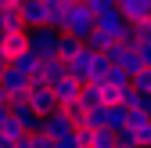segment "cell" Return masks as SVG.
I'll use <instances>...</instances> for the list:
<instances>
[{
  "instance_id": "d4e9b609",
  "label": "cell",
  "mask_w": 151,
  "mask_h": 148,
  "mask_svg": "<svg viewBox=\"0 0 151 148\" xmlns=\"http://www.w3.org/2000/svg\"><path fill=\"white\" fill-rule=\"evenodd\" d=\"M54 148H83V144H79V134L72 130V134H65V137H54Z\"/></svg>"
},
{
  "instance_id": "ac0fdd59",
  "label": "cell",
  "mask_w": 151,
  "mask_h": 148,
  "mask_svg": "<svg viewBox=\"0 0 151 148\" xmlns=\"http://www.w3.org/2000/svg\"><path fill=\"white\" fill-rule=\"evenodd\" d=\"M126 123H129V108H122V105H108V123H104V130L119 134Z\"/></svg>"
},
{
  "instance_id": "ffe728a7",
  "label": "cell",
  "mask_w": 151,
  "mask_h": 148,
  "mask_svg": "<svg viewBox=\"0 0 151 148\" xmlns=\"http://www.w3.org/2000/svg\"><path fill=\"white\" fill-rule=\"evenodd\" d=\"M101 87H108V90H126V87H129V72H122V69H115V65H111V69L104 72Z\"/></svg>"
},
{
  "instance_id": "cb8c5ba5",
  "label": "cell",
  "mask_w": 151,
  "mask_h": 148,
  "mask_svg": "<svg viewBox=\"0 0 151 148\" xmlns=\"http://www.w3.org/2000/svg\"><path fill=\"white\" fill-rule=\"evenodd\" d=\"M133 54H137L140 69H151V44H133Z\"/></svg>"
},
{
  "instance_id": "d6986e66",
  "label": "cell",
  "mask_w": 151,
  "mask_h": 148,
  "mask_svg": "<svg viewBox=\"0 0 151 148\" xmlns=\"http://www.w3.org/2000/svg\"><path fill=\"white\" fill-rule=\"evenodd\" d=\"M79 51H83V40H76V36H68V33H61V36H58V58H61V62L76 58Z\"/></svg>"
},
{
  "instance_id": "f1b7e54d",
  "label": "cell",
  "mask_w": 151,
  "mask_h": 148,
  "mask_svg": "<svg viewBox=\"0 0 151 148\" xmlns=\"http://www.w3.org/2000/svg\"><path fill=\"white\" fill-rule=\"evenodd\" d=\"M7 101H11V98H7V94H4V87H0V108H4V105H7Z\"/></svg>"
},
{
  "instance_id": "4fadbf2b",
  "label": "cell",
  "mask_w": 151,
  "mask_h": 148,
  "mask_svg": "<svg viewBox=\"0 0 151 148\" xmlns=\"http://www.w3.org/2000/svg\"><path fill=\"white\" fill-rule=\"evenodd\" d=\"M115 7H119V15L126 18V22H140V18H151L147 0H115Z\"/></svg>"
},
{
  "instance_id": "6da1fadb",
  "label": "cell",
  "mask_w": 151,
  "mask_h": 148,
  "mask_svg": "<svg viewBox=\"0 0 151 148\" xmlns=\"http://www.w3.org/2000/svg\"><path fill=\"white\" fill-rule=\"evenodd\" d=\"M65 65H68V76H72L76 83H101L104 72L111 69L104 54H93L90 47H83V51L76 54V58H68Z\"/></svg>"
},
{
  "instance_id": "603a6c76",
  "label": "cell",
  "mask_w": 151,
  "mask_h": 148,
  "mask_svg": "<svg viewBox=\"0 0 151 148\" xmlns=\"http://www.w3.org/2000/svg\"><path fill=\"white\" fill-rule=\"evenodd\" d=\"M90 148H115V134L111 130H90Z\"/></svg>"
},
{
  "instance_id": "4316f807",
  "label": "cell",
  "mask_w": 151,
  "mask_h": 148,
  "mask_svg": "<svg viewBox=\"0 0 151 148\" xmlns=\"http://www.w3.org/2000/svg\"><path fill=\"white\" fill-rule=\"evenodd\" d=\"M140 116H151V94H140V105H137Z\"/></svg>"
},
{
  "instance_id": "9c48e42d",
  "label": "cell",
  "mask_w": 151,
  "mask_h": 148,
  "mask_svg": "<svg viewBox=\"0 0 151 148\" xmlns=\"http://www.w3.org/2000/svg\"><path fill=\"white\" fill-rule=\"evenodd\" d=\"M79 90H83V83H76L72 76H61L58 83H50V94H54V105H58V108L79 101Z\"/></svg>"
},
{
  "instance_id": "d6a6232c",
  "label": "cell",
  "mask_w": 151,
  "mask_h": 148,
  "mask_svg": "<svg viewBox=\"0 0 151 148\" xmlns=\"http://www.w3.org/2000/svg\"><path fill=\"white\" fill-rule=\"evenodd\" d=\"M137 148H147V144H137Z\"/></svg>"
},
{
  "instance_id": "5b68a950",
  "label": "cell",
  "mask_w": 151,
  "mask_h": 148,
  "mask_svg": "<svg viewBox=\"0 0 151 148\" xmlns=\"http://www.w3.org/2000/svg\"><path fill=\"white\" fill-rule=\"evenodd\" d=\"M25 105L32 108V112L36 116H47V112H54V108H58V105H54V94H50V87L47 83H32L29 87V94H25Z\"/></svg>"
},
{
  "instance_id": "7402d4cb",
  "label": "cell",
  "mask_w": 151,
  "mask_h": 148,
  "mask_svg": "<svg viewBox=\"0 0 151 148\" xmlns=\"http://www.w3.org/2000/svg\"><path fill=\"white\" fill-rule=\"evenodd\" d=\"M129 87L137 94H151V69H140L137 76H129Z\"/></svg>"
},
{
  "instance_id": "7c38bea8",
  "label": "cell",
  "mask_w": 151,
  "mask_h": 148,
  "mask_svg": "<svg viewBox=\"0 0 151 148\" xmlns=\"http://www.w3.org/2000/svg\"><path fill=\"white\" fill-rule=\"evenodd\" d=\"M61 76H68V65H65L61 58H43V62H40V76H36L32 83H47V87H50V83H58Z\"/></svg>"
},
{
  "instance_id": "83f0119b",
  "label": "cell",
  "mask_w": 151,
  "mask_h": 148,
  "mask_svg": "<svg viewBox=\"0 0 151 148\" xmlns=\"http://www.w3.org/2000/svg\"><path fill=\"white\" fill-rule=\"evenodd\" d=\"M7 119H11V112H7V105H4V108H0V130L7 126Z\"/></svg>"
},
{
  "instance_id": "1f68e13d",
  "label": "cell",
  "mask_w": 151,
  "mask_h": 148,
  "mask_svg": "<svg viewBox=\"0 0 151 148\" xmlns=\"http://www.w3.org/2000/svg\"><path fill=\"white\" fill-rule=\"evenodd\" d=\"M32 4H50V0H32Z\"/></svg>"
},
{
  "instance_id": "2e32d148",
  "label": "cell",
  "mask_w": 151,
  "mask_h": 148,
  "mask_svg": "<svg viewBox=\"0 0 151 148\" xmlns=\"http://www.w3.org/2000/svg\"><path fill=\"white\" fill-rule=\"evenodd\" d=\"M79 105L86 108V112H90V108H101V105H104V87H101V83H83Z\"/></svg>"
},
{
  "instance_id": "ba28073f",
  "label": "cell",
  "mask_w": 151,
  "mask_h": 148,
  "mask_svg": "<svg viewBox=\"0 0 151 148\" xmlns=\"http://www.w3.org/2000/svg\"><path fill=\"white\" fill-rule=\"evenodd\" d=\"M72 130H76V126L68 123V116L61 112V108H54V112H47V116L40 119V134H47L50 141H54V137H65V134H72Z\"/></svg>"
},
{
  "instance_id": "8992f818",
  "label": "cell",
  "mask_w": 151,
  "mask_h": 148,
  "mask_svg": "<svg viewBox=\"0 0 151 148\" xmlns=\"http://www.w3.org/2000/svg\"><path fill=\"white\" fill-rule=\"evenodd\" d=\"M18 15H22V25L25 29H40L50 22V4H32V0H22L18 4Z\"/></svg>"
},
{
  "instance_id": "44dd1931",
  "label": "cell",
  "mask_w": 151,
  "mask_h": 148,
  "mask_svg": "<svg viewBox=\"0 0 151 148\" xmlns=\"http://www.w3.org/2000/svg\"><path fill=\"white\" fill-rule=\"evenodd\" d=\"M111 44H115V40H111V36H104V33H97V29H93V33L86 36V40H83V47H90L93 54H104Z\"/></svg>"
},
{
  "instance_id": "8fae6325",
  "label": "cell",
  "mask_w": 151,
  "mask_h": 148,
  "mask_svg": "<svg viewBox=\"0 0 151 148\" xmlns=\"http://www.w3.org/2000/svg\"><path fill=\"white\" fill-rule=\"evenodd\" d=\"M40 62H43V58H36L32 51H22V54H14V58L7 62V69H14V72H22V76H25V80L32 83L36 76H40Z\"/></svg>"
},
{
  "instance_id": "e0dca14e",
  "label": "cell",
  "mask_w": 151,
  "mask_h": 148,
  "mask_svg": "<svg viewBox=\"0 0 151 148\" xmlns=\"http://www.w3.org/2000/svg\"><path fill=\"white\" fill-rule=\"evenodd\" d=\"M22 4V0H18ZM18 4H11V7H4L0 11V33H22L25 25H22V15H18Z\"/></svg>"
},
{
  "instance_id": "7a4b0ae2",
  "label": "cell",
  "mask_w": 151,
  "mask_h": 148,
  "mask_svg": "<svg viewBox=\"0 0 151 148\" xmlns=\"http://www.w3.org/2000/svg\"><path fill=\"white\" fill-rule=\"evenodd\" d=\"M58 36H61V33H54V29H47V25L25 29V47L36 54V58H58Z\"/></svg>"
},
{
  "instance_id": "9a60e30c",
  "label": "cell",
  "mask_w": 151,
  "mask_h": 148,
  "mask_svg": "<svg viewBox=\"0 0 151 148\" xmlns=\"http://www.w3.org/2000/svg\"><path fill=\"white\" fill-rule=\"evenodd\" d=\"M0 47H4V58H7V62L14 58V54L29 51V47H25V29H22V33H0Z\"/></svg>"
},
{
  "instance_id": "f546056e",
  "label": "cell",
  "mask_w": 151,
  "mask_h": 148,
  "mask_svg": "<svg viewBox=\"0 0 151 148\" xmlns=\"http://www.w3.org/2000/svg\"><path fill=\"white\" fill-rule=\"evenodd\" d=\"M11 4H18V0H0V11H4V7H11Z\"/></svg>"
},
{
  "instance_id": "52a82bcc",
  "label": "cell",
  "mask_w": 151,
  "mask_h": 148,
  "mask_svg": "<svg viewBox=\"0 0 151 148\" xmlns=\"http://www.w3.org/2000/svg\"><path fill=\"white\" fill-rule=\"evenodd\" d=\"M7 112L14 123H22V130L25 134H40V116L32 112V108L25 105V98H18V101H7Z\"/></svg>"
},
{
  "instance_id": "484cf974",
  "label": "cell",
  "mask_w": 151,
  "mask_h": 148,
  "mask_svg": "<svg viewBox=\"0 0 151 148\" xmlns=\"http://www.w3.org/2000/svg\"><path fill=\"white\" fill-rule=\"evenodd\" d=\"M29 148H54V141L47 134H29Z\"/></svg>"
},
{
  "instance_id": "4dcf8cb0",
  "label": "cell",
  "mask_w": 151,
  "mask_h": 148,
  "mask_svg": "<svg viewBox=\"0 0 151 148\" xmlns=\"http://www.w3.org/2000/svg\"><path fill=\"white\" fill-rule=\"evenodd\" d=\"M54 4H76V0H54Z\"/></svg>"
},
{
  "instance_id": "3957f363",
  "label": "cell",
  "mask_w": 151,
  "mask_h": 148,
  "mask_svg": "<svg viewBox=\"0 0 151 148\" xmlns=\"http://www.w3.org/2000/svg\"><path fill=\"white\" fill-rule=\"evenodd\" d=\"M65 33L76 36V40H86V36L93 33V11L86 4H68V22H65Z\"/></svg>"
},
{
  "instance_id": "277c9868",
  "label": "cell",
  "mask_w": 151,
  "mask_h": 148,
  "mask_svg": "<svg viewBox=\"0 0 151 148\" xmlns=\"http://www.w3.org/2000/svg\"><path fill=\"white\" fill-rule=\"evenodd\" d=\"M93 29L111 36V40H122L126 33V18L119 15V7H104V11H93Z\"/></svg>"
},
{
  "instance_id": "5bb4252c",
  "label": "cell",
  "mask_w": 151,
  "mask_h": 148,
  "mask_svg": "<svg viewBox=\"0 0 151 148\" xmlns=\"http://www.w3.org/2000/svg\"><path fill=\"white\" fill-rule=\"evenodd\" d=\"M129 130H133V137H137V144H147L151 148V116H140V112H129Z\"/></svg>"
},
{
  "instance_id": "30bf717a",
  "label": "cell",
  "mask_w": 151,
  "mask_h": 148,
  "mask_svg": "<svg viewBox=\"0 0 151 148\" xmlns=\"http://www.w3.org/2000/svg\"><path fill=\"white\" fill-rule=\"evenodd\" d=\"M0 87H4V94L11 98V101H18V98H25L29 94V80L22 76V72H14V69H4V72H0Z\"/></svg>"
}]
</instances>
